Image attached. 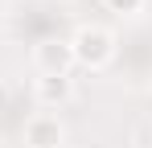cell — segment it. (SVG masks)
<instances>
[{"label": "cell", "instance_id": "cell-1", "mask_svg": "<svg viewBox=\"0 0 152 148\" xmlns=\"http://www.w3.org/2000/svg\"><path fill=\"white\" fill-rule=\"evenodd\" d=\"M70 49H74V66L103 70V66H111V58H115V37H111V29H103V25H78L74 37H70Z\"/></svg>", "mask_w": 152, "mask_h": 148}, {"label": "cell", "instance_id": "cell-2", "mask_svg": "<svg viewBox=\"0 0 152 148\" xmlns=\"http://www.w3.org/2000/svg\"><path fill=\"white\" fill-rule=\"evenodd\" d=\"M33 66H37V74H70L74 70L70 37H45L41 45L33 49Z\"/></svg>", "mask_w": 152, "mask_h": 148}, {"label": "cell", "instance_id": "cell-3", "mask_svg": "<svg viewBox=\"0 0 152 148\" xmlns=\"http://www.w3.org/2000/svg\"><path fill=\"white\" fill-rule=\"evenodd\" d=\"M25 144L29 148H62L66 144V123L53 111H37L25 119Z\"/></svg>", "mask_w": 152, "mask_h": 148}, {"label": "cell", "instance_id": "cell-4", "mask_svg": "<svg viewBox=\"0 0 152 148\" xmlns=\"http://www.w3.org/2000/svg\"><path fill=\"white\" fill-rule=\"evenodd\" d=\"M33 95H37V103H41L45 111H58V107H66V103L74 99V78H70V74H37Z\"/></svg>", "mask_w": 152, "mask_h": 148}, {"label": "cell", "instance_id": "cell-5", "mask_svg": "<svg viewBox=\"0 0 152 148\" xmlns=\"http://www.w3.org/2000/svg\"><path fill=\"white\" fill-rule=\"evenodd\" d=\"M115 17H136V12H144V0H103Z\"/></svg>", "mask_w": 152, "mask_h": 148}]
</instances>
